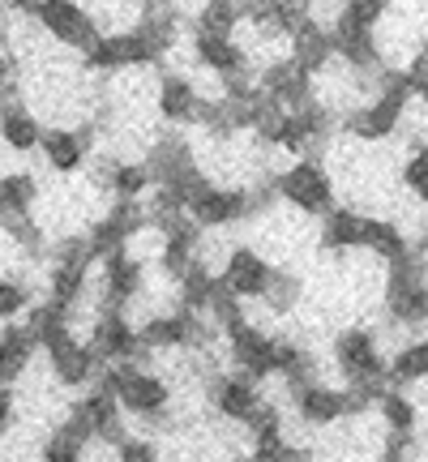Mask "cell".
Returning <instances> with one entry per match:
<instances>
[{
    "instance_id": "obj_1",
    "label": "cell",
    "mask_w": 428,
    "mask_h": 462,
    "mask_svg": "<svg viewBox=\"0 0 428 462\" xmlns=\"http://www.w3.org/2000/svg\"><path fill=\"white\" fill-rule=\"evenodd\" d=\"M99 381L120 398V407H125L133 424H150V429L172 424V411H167L172 407V385L150 364H107Z\"/></svg>"
},
{
    "instance_id": "obj_2",
    "label": "cell",
    "mask_w": 428,
    "mask_h": 462,
    "mask_svg": "<svg viewBox=\"0 0 428 462\" xmlns=\"http://www.w3.org/2000/svg\"><path fill=\"white\" fill-rule=\"evenodd\" d=\"M274 193H279L283 206H292L304 218H326L339 206L334 176H330V167L317 154H300L292 167H283L274 176Z\"/></svg>"
},
{
    "instance_id": "obj_3",
    "label": "cell",
    "mask_w": 428,
    "mask_h": 462,
    "mask_svg": "<svg viewBox=\"0 0 428 462\" xmlns=\"http://www.w3.org/2000/svg\"><path fill=\"white\" fill-rule=\"evenodd\" d=\"M99 257L90 253L86 236H69L51 248V265H48V300H56L60 309H82L90 296V274H95Z\"/></svg>"
},
{
    "instance_id": "obj_4",
    "label": "cell",
    "mask_w": 428,
    "mask_h": 462,
    "mask_svg": "<svg viewBox=\"0 0 428 462\" xmlns=\"http://www.w3.org/2000/svg\"><path fill=\"white\" fill-rule=\"evenodd\" d=\"M163 60H167V48L133 22L129 31L103 34L99 43L82 56V69H90V73H129V69H150V65H163Z\"/></svg>"
},
{
    "instance_id": "obj_5",
    "label": "cell",
    "mask_w": 428,
    "mask_h": 462,
    "mask_svg": "<svg viewBox=\"0 0 428 462\" xmlns=\"http://www.w3.org/2000/svg\"><path fill=\"white\" fill-rule=\"evenodd\" d=\"M330 360L343 373V385H390L386 381V351H381V338L364 326H351V330H339L334 343H330Z\"/></svg>"
},
{
    "instance_id": "obj_6",
    "label": "cell",
    "mask_w": 428,
    "mask_h": 462,
    "mask_svg": "<svg viewBox=\"0 0 428 462\" xmlns=\"http://www.w3.org/2000/svg\"><path fill=\"white\" fill-rule=\"evenodd\" d=\"M86 343L95 346V356L107 364H146L150 360V346L142 343V330L125 309H103V313L90 317V334Z\"/></svg>"
},
{
    "instance_id": "obj_7",
    "label": "cell",
    "mask_w": 428,
    "mask_h": 462,
    "mask_svg": "<svg viewBox=\"0 0 428 462\" xmlns=\"http://www.w3.org/2000/svg\"><path fill=\"white\" fill-rule=\"evenodd\" d=\"M223 356L231 360V368H240V373L257 381H270L274 377V360H279V334H270L257 321L240 317V321L223 326Z\"/></svg>"
},
{
    "instance_id": "obj_8",
    "label": "cell",
    "mask_w": 428,
    "mask_h": 462,
    "mask_svg": "<svg viewBox=\"0 0 428 462\" xmlns=\"http://www.w3.org/2000/svg\"><path fill=\"white\" fill-rule=\"evenodd\" d=\"M34 22H39V31L48 34L51 43H60L69 51H82V56L103 39L99 17L90 14L82 0H43V9L34 14Z\"/></svg>"
},
{
    "instance_id": "obj_9",
    "label": "cell",
    "mask_w": 428,
    "mask_h": 462,
    "mask_svg": "<svg viewBox=\"0 0 428 462\" xmlns=\"http://www.w3.org/2000/svg\"><path fill=\"white\" fill-rule=\"evenodd\" d=\"M146 291V257H137L133 248H116L107 257H99V309H125L129 313L133 300H142Z\"/></svg>"
},
{
    "instance_id": "obj_10",
    "label": "cell",
    "mask_w": 428,
    "mask_h": 462,
    "mask_svg": "<svg viewBox=\"0 0 428 462\" xmlns=\"http://www.w3.org/2000/svg\"><path fill=\"white\" fill-rule=\"evenodd\" d=\"M274 274H279V265L270 262L262 248H253V245H231L228 257H223V265H219L223 287H228L231 296H240L245 304L248 300H265Z\"/></svg>"
},
{
    "instance_id": "obj_11",
    "label": "cell",
    "mask_w": 428,
    "mask_h": 462,
    "mask_svg": "<svg viewBox=\"0 0 428 462\" xmlns=\"http://www.w3.org/2000/svg\"><path fill=\"white\" fill-rule=\"evenodd\" d=\"M210 402H214V415L223 420V424H236V429H245L253 411L265 402L262 394V381L240 373V368H231V373H219L210 381Z\"/></svg>"
},
{
    "instance_id": "obj_12",
    "label": "cell",
    "mask_w": 428,
    "mask_h": 462,
    "mask_svg": "<svg viewBox=\"0 0 428 462\" xmlns=\"http://www.w3.org/2000/svg\"><path fill=\"white\" fill-rule=\"evenodd\" d=\"M51 364V377L60 381L65 390H90L95 381L103 377V360L95 356V346L86 343L82 334H69V338H60V343L51 346V351H43Z\"/></svg>"
},
{
    "instance_id": "obj_13",
    "label": "cell",
    "mask_w": 428,
    "mask_h": 462,
    "mask_svg": "<svg viewBox=\"0 0 428 462\" xmlns=\"http://www.w3.org/2000/svg\"><path fill=\"white\" fill-rule=\"evenodd\" d=\"M189 51H193V60H198L201 73H210L219 82H228V78H240L253 69V56H248L245 43H236L231 34H206V31H193L189 34Z\"/></svg>"
},
{
    "instance_id": "obj_14",
    "label": "cell",
    "mask_w": 428,
    "mask_h": 462,
    "mask_svg": "<svg viewBox=\"0 0 428 462\" xmlns=\"http://www.w3.org/2000/svg\"><path fill=\"white\" fill-rule=\"evenodd\" d=\"M43 120L34 116V107H26V99H17V86H9L0 95V146L14 154H34L43 142Z\"/></svg>"
},
{
    "instance_id": "obj_15",
    "label": "cell",
    "mask_w": 428,
    "mask_h": 462,
    "mask_svg": "<svg viewBox=\"0 0 428 462\" xmlns=\"http://www.w3.org/2000/svg\"><path fill=\"white\" fill-rule=\"evenodd\" d=\"M201 99H206V95H201L184 73H159V82H154V112H159V120L172 125V129L198 125Z\"/></svg>"
},
{
    "instance_id": "obj_16",
    "label": "cell",
    "mask_w": 428,
    "mask_h": 462,
    "mask_svg": "<svg viewBox=\"0 0 428 462\" xmlns=\"http://www.w3.org/2000/svg\"><path fill=\"white\" fill-rule=\"evenodd\" d=\"M73 411L82 415L86 424H90V432H95V441H103V446H116L120 437H125V407H120V398L103 385V381H95L90 390H86L78 402H73Z\"/></svg>"
},
{
    "instance_id": "obj_17",
    "label": "cell",
    "mask_w": 428,
    "mask_h": 462,
    "mask_svg": "<svg viewBox=\"0 0 428 462\" xmlns=\"http://www.w3.org/2000/svg\"><path fill=\"white\" fill-rule=\"evenodd\" d=\"M39 154L43 163L56 171V176H78L90 159V129H69V125H51L39 142Z\"/></svg>"
},
{
    "instance_id": "obj_18",
    "label": "cell",
    "mask_w": 428,
    "mask_h": 462,
    "mask_svg": "<svg viewBox=\"0 0 428 462\" xmlns=\"http://www.w3.org/2000/svg\"><path fill=\"white\" fill-rule=\"evenodd\" d=\"M43 346L34 338V330L26 321H5L0 326V381L5 385H17V381L26 377V368L34 364Z\"/></svg>"
},
{
    "instance_id": "obj_19",
    "label": "cell",
    "mask_w": 428,
    "mask_h": 462,
    "mask_svg": "<svg viewBox=\"0 0 428 462\" xmlns=\"http://www.w3.org/2000/svg\"><path fill=\"white\" fill-rule=\"evenodd\" d=\"M364 240V215L351 210V206H334L326 218H321V231H317V245L334 253V257H347L356 253Z\"/></svg>"
},
{
    "instance_id": "obj_20",
    "label": "cell",
    "mask_w": 428,
    "mask_h": 462,
    "mask_svg": "<svg viewBox=\"0 0 428 462\" xmlns=\"http://www.w3.org/2000/svg\"><path fill=\"white\" fill-rule=\"evenodd\" d=\"M292 56H296L300 65L309 69V73H321V69L334 60V39H330V26L326 22H317L313 14L300 22L296 31H292Z\"/></svg>"
},
{
    "instance_id": "obj_21",
    "label": "cell",
    "mask_w": 428,
    "mask_h": 462,
    "mask_svg": "<svg viewBox=\"0 0 428 462\" xmlns=\"http://www.w3.org/2000/svg\"><path fill=\"white\" fill-rule=\"evenodd\" d=\"M360 248L368 253V257H377L381 265H390V262H398V257H407L412 253V236L398 227L395 218H368L364 215V240H360Z\"/></svg>"
},
{
    "instance_id": "obj_22",
    "label": "cell",
    "mask_w": 428,
    "mask_h": 462,
    "mask_svg": "<svg viewBox=\"0 0 428 462\" xmlns=\"http://www.w3.org/2000/svg\"><path fill=\"white\" fill-rule=\"evenodd\" d=\"M377 420L395 437H415V429H420V402L403 385H386L377 398Z\"/></svg>"
},
{
    "instance_id": "obj_23",
    "label": "cell",
    "mask_w": 428,
    "mask_h": 462,
    "mask_svg": "<svg viewBox=\"0 0 428 462\" xmlns=\"http://www.w3.org/2000/svg\"><path fill=\"white\" fill-rule=\"evenodd\" d=\"M386 381H390V385H403V390L424 385L428 381V334L424 338L398 343V351L390 356V364H386Z\"/></svg>"
},
{
    "instance_id": "obj_24",
    "label": "cell",
    "mask_w": 428,
    "mask_h": 462,
    "mask_svg": "<svg viewBox=\"0 0 428 462\" xmlns=\"http://www.w3.org/2000/svg\"><path fill=\"white\" fill-rule=\"evenodd\" d=\"M39 201L34 171H0V223L9 218H31Z\"/></svg>"
},
{
    "instance_id": "obj_25",
    "label": "cell",
    "mask_w": 428,
    "mask_h": 462,
    "mask_svg": "<svg viewBox=\"0 0 428 462\" xmlns=\"http://www.w3.org/2000/svg\"><path fill=\"white\" fill-rule=\"evenodd\" d=\"M214 291H219V270H214L210 262H201V257H198V262L181 274V282H176V304H181V309H189V313L206 317Z\"/></svg>"
},
{
    "instance_id": "obj_26",
    "label": "cell",
    "mask_w": 428,
    "mask_h": 462,
    "mask_svg": "<svg viewBox=\"0 0 428 462\" xmlns=\"http://www.w3.org/2000/svg\"><path fill=\"white\" fill-rule=\"evenodd\" d=\"M248 462H313V449L287 441L283 429H270V432H257V437H253Z\"/></svg>"
},
{
    "instance_id": "obj_27",
    "label": "cell",
    "mask_w": 428,
    "mask_h": 462,
    "mask_svg": "<svg viewBox=\"0 0 428 462\" xmlns=\"http://www.w3.org/2000/svg\"><path fill=\"white\" fill-rule=\"evenodd\" d=\"M240 26H245L240 0H201L198 17H193V31H206V34H236Z\"/></svg>"
},
{
    "instance_id": "obj_28",
    "label": "cell",
    "mask_w": 428,
    "mask_h": 462,
    "mask_svg": "<svg viewBox=\"0 0 428 462\" xmlns=\"http://www.w3.org/2000/svg\"><path fill=\"white\" fill-rule=\"evenodd\" d=\"M154 189V171L146 159H120L112 176V198L125 201H146V193Z\"/></svg>"
},
{
    "instance_id": "obj_29",
    "label": "cell",
    "mask_w": 428,
    "mask_h": 462,
    "mask_svg": "<svg viewBox=\"0 0 428 462\" xmlns=\"http://www.w3.org/2000/svg\"><path fill=\"white\" fill-rule=\"evenodd\" d=\"M300 296H304V282H300V274L279 270V274H274V282H270V291H265V300H257V304H265V313H270V317H287L292 309H300Z\"/></svg>"
},
{
    "instance_id": "obj_30",
    "label": "cell",
    "mask_w": 428,
    "mask_h": 462,
    "mask_svg": "<svg viewBox=\"0 0 428 462\" xmlns=\"http://www.w3.org/2000/svg\"><path fill=\"white\" fill-rule=\"evenodd\" d=\"M390 17V0H347L343 14L334 17V26H356V31H377Z\"/></svg>"
},
{
    "instance_id": "obj_31",
    "label": "cell",
    "mask_w": 428,
    "mask_h": 462,
    "mask_svg": "<svg viewBox=\"0 0 428 462\" xmlns=\"http://www.w3.org/2000/svg\"><path fill=\"white\" fill-rule=\"evenodd\" d=\"M398 180H403V189H407V193H415V198L424 201V210H428V142H424V146H412V154L403 159Z\"/></svg>"
},
{
    "instance_id": "obj_32",
    "label": "cell",
    "mask_w": 428,
    "mask_h": 462,
    "mask_svg": "<svg viewBox=\"0 0 428 462\" xmlns=\"http://www.w3.org/2000/svg\"><path fill=\"white\" fill-rule=\"evenodd\" d=\"M34 304L31 287L22 279H0V326L5 321H17V317H26V309Z\"/></svg>"
},
{
    "instance_id": "obj_33",
    "label": "cell",
    "mask_w": 428,
    "mask_h": 462,
    "mask_svg": "<svg viewBox=\"0 0 428 462\" xmlns=\"http://www.w3.org/2000/svg\"><path fill=\"white\" fill-rule=\"evenodd\" d=\"M116 462H163V449L154 437H137V432H125L116 441Z\"/></svg>"
},
{
    "instance_id": "obj_34",
    "label": "cell",
    "mask_w": 428,
    "mask_h": 462,
    "mask_svg": "<svg viewBox=\"0 0 428 462\" xmlns=\"http://www.w3.org/2000/svg\"><path fill=\"white\" fill-rule=\"evenodd\" d=\"M14 415H17V394H14V385L0 381V432L14 424Z\"/></svg>"
},
{
    "instance_id": "obj_35",
    "label": "cell",
    "mask_w": 428,
    "mask_h": 462,
    "mask_svg": "<svg viewBox=\"0 0 428 462\" xmlns=\"http://www.w3.org/2000/svg\"><path fill=\"white\" fill-rule=\"evenodd\" d=\"M14 73H17V65H14V51H9V43H5V34H0V95L14 86Z\"/></svg>"
},
{
    "instance_id": "obj_36",
    "label": "cell",
    "mask_w": 428,
    "mask_h": 462,
    "mask_svg": "<svg viewBox=\"0 0 428 462\" xmlns=\"http://www.w3.org/2000/svg\"><path fill=\"white\" fill-rule=\"evenodd\" d=\"M0 9L14 17H34L39 9H43V0H0Z\"/></svg>"
},
{
    "instance_id": "obj_37",
    "label": "cell",
    "mask_w": 428,
    "mask_h": 462,
    "mask_svg": "<svg viewBox=\"0 0 428 462\" xmlns=\"http://www.w3.org/2000/svg\"><path fill=\"white\" fill-rule=\"evenodd\" d=\"M415 248H428V223H424V231H420V245Z\"/></svg>"
}]
</instances>
